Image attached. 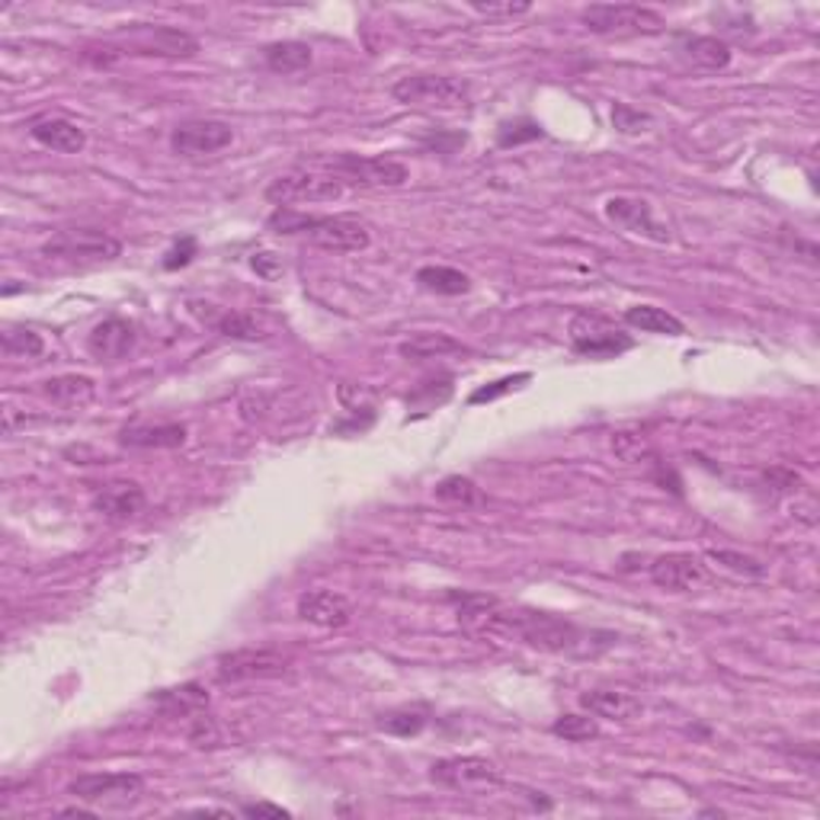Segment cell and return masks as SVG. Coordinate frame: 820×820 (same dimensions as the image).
Returning a JSON list of instances; mask_svg holds the SVG:
<instances>
[{
	"label": "cell",
	"mask_w": 820,
	"mask_h": 820,
	"mask_svg": "<svg viewBox=\"0 0 820 820\" xmlns=\"http://www.w3.org/2000/svg\"><path fill=\"white\" fill-rule=\"evenodd\" d=\"M459 622L472 635L513 638V641H523V644L548 651V654L593 657L615 641V635H603L600 641H593L600 631H584L574 622L551 613H526V610L510 613V610H500L497 600H490V597H469V593H462V600H459Z\"/></svg>",
	"instance_id": "obj_1"
},
{
	"label": "cell",
	"mask_w": 820,
	"mask_h": 820,
	"mask_svg": "<svg viewBox=\"0 0 820 820\" xmlns=\"http://www.w3.org/2000/svg\"><path fill=\"white\" fill-rule=\"evenodd\" d=\"M267 228L279 238H302L321 251L334 254H356L372 244V231L366 221L349 215H305L298 208H273Z\"/></svg>",
	"instance_id": "obj_2"
},
{
	"label": "cell",
	"mask_w": 820,
	"mask_h": 820,
	"mask_svg": "<svg viewBox=\"0 0 820 820\" xmlns=\"http://www.w3.org/2000/svg\"><path fill=\"white\" fill-rule=\"evenodd\" d=\"M346 193L343 180L337 174L324 170L321 164L308 161L289 174H279L273 183L267 187V203H273L276 208H292V205L302 203H334Z\"/></svg>",
	"instance_id": "obj_3"
},
{
	"label": "cell",
	"mask_w": 820,
	"mask_h": 820,
	"mask_svg": "<svg viewBox=\"0 0 820 820\" xmlns=\"http://www.w3.org/2000/svg\"><path fill=\"white\" fill-rule=\"evenodd\" d=\"M392 97L405 106H417V110L456 113L472 103V87L459 77H449V74H410L392 87Z\"/></svg>",
	"instance_id": "obj_4"
},
{
	"label": "cell",
	"mask_w": 820,
	"mask_h": 820,
	"mask_svg": "<svg viewBox=\"0 0 820 820\" xmlns=\"http://www.w3.org/2000/svg\"><path fill=\"white\" fill-rule=\"evenodd\" d=\"M324 170L337 174L343 187L356 190H395L408 183V167L392 157H362V154H334V157H311Z\"/></svg>",
	"instance_id": "obj_5"
},
{
	"label": "cell",
	"mask_w": 820,
	"mask_h": 820,
	"mask_svg": "<svg viewBox=\"0 0 820 820\" xmlns=\"http://www.w3.org/2000/svg\"><path fill=\"white\" fill-rule=\"evenodd\" d=\"M584 26L597 36H654L667 26V20L638 3H593L580 13Z\"/></svg>",
	"instance_id": "obj_6"
},
{
	"label": "cell",
	"mask_w": 820,
	"mask_h": 820,
	"mask_svg": "<svg viewBox=\"0 0 820 820\" xmlns=\"http://www.w3.org/2000/svg\"><path fill=\"white\" fill-rule=\"evenodd\" d=\"M119 254H123V244L110 231H100V228H68L42 244V257L62 260V264H103V260H116Z\"/></svg>",
	"instance_id": "obj_7"
},
{
	"label": "cell",
	"mask_w": 820,
	"mask_h": 820,
	"mask_svg": "<svg viewBox=\"0 0 820 820\" xmlns=\"http://www.w3.org/2000/svg\"><path fill=\"white\" fill-rule=\"evenodd\" d=\"M289 657L273 648H238L215 661L218 683H251V680H279L289 674Z\"/></svg>",
	"instance_id": "obj_8"
},
{
	"label": "cell",
	"mask_w": 820,
	"mask_h": 820,
	"mask_svg": "<svg viewBox=\"0 0 820 820\" xmlns=\"http://www.w3.org/2000/svg\"><path fill=\"white\" fill-rule=\"evenodd\" d=\"M567 334H571L574 353L590 356V359H615V356H622L625 349L635 346V341L622 328H615L610 318L593 315V311L574 315Z\"/></svg>",
	"instance_id": "obj_9"
},
{
	"label": "cell",
	"mask_w": 820,
	"mask_h": 820,
	"mask_svg": "<svg viewBox=\"0 0 820 820\" xmlns=\"http://www.w3.org/2000/svg\"><path fill=\"white\" fill-rule=\"evenodd\" d=\"M68 795H74L77 802H87V805L126 808V805H136L144 795V779L136 772H87L71 782Z\"/></svg>",
	"instance_id": "obj_10"
},
{
	"label": "cell",
	"mask_w": 820,
	"mask_h": 820,
	"mask_svg": "<svg viewBox=\"0 0 820 820\" xmlns=\"http://www.w3.org/2000/svg\"><path fill=\"white\" fill-rule=\"evenodd\" d=\"M433 782L456 789V792H478V789H490L500 782V769L484 759V756H452V759H439L430 769Z\"/></svg>",
	"instance_id": "obj_11"
},
{
	"label": "cell",
	"mask_w": 820,
	"mask_h": 820,
	"mask_svg": "<svg viewBox=\"0 0 820 820\" xmlns=\"http://www.w3.org/2000/svg\"><path fill=\"white\" fill-rule=\"evenodd\" d=\"M234 141V129L221 119H190L170 132V148L180 157H208Z\"/></svg>",
	"instance_id": "obj_12"
},
{
	"label": "cell",
	"mask_w": 820,
	"mask_h": 820,
	"mask_svg": "<svg viewBox=\"0 0 820 820\" xmlns=\"http://www.w3.org/2000/svg\"><path fill=\"white\" fill-rule=\"evenodd\" d=\"M606 218L618 225L622 231L628 234H638V238H648L654 244H667L670 241V228L657 221L654 208L648 200H638V196H613L606 200Z\"/></svg>",
	"instance_id": "obj_13"
},
{
	"label": "cell",
	"mask_w": 820,
	"mask_h": 820,
	"mask_svg": "<svg viewBox=\"0 0 820 820\" xmlns=\"http://www.w3.org/2000/svg\"><path fill=\"white\" fill-rule=\"evenodd\" d=\"M651 580L661 587V590H674V593H683V590H695L699 584H705V564L699 554H686V551H674V554H661L651 561Z\"/></svg>",
	"instance_id": "obj_14"
},
{
	"label": "cell",
	"mask_w": 820,
	"mask_h": 820,
	"mask_svg": "<svg viewBox=\"0 0 820 820\" xmlns=\"http://www.w3.org/2000/svg\"><path fill=\"white\" fill-rule=\"evenodd\" d=\"M136 42L141 55H167V59H193L200 52V42L174 26H136Z\"/></svg>",
	"instance_id": "obj_15"
},
{
	"label": "cell",
	"mask_w": 820,
	"mask_h": 820,
	"mask_svg": "<svg viewBox=\"0 0 820 820\" xmlns=\"http://www.w3.org/2000/svg\"><path fill=\"white\" fill-rule=\"evenodd\" d=\"M144 503H148L144 487L136 484V481H113L103 490H97V497H93V510L110 523L136 520L138 513L144 510Z\"/></svg>",
	"instance_id": "obj_16"
},
{
	"label": "cell",
	"mask_w": 820,
	"mask_h": 820,
	"mask_svg": "<svg viewBox=\"0 0 820 820\" xmlns=\"http://www.w3.org/2000/svg\"><path fill=\"white\" fill-rule=\"evenodd\" d=\"M298 615L318 628H346L353 618V606L343 593L334 590H308L298 600Z\"/></svg>",
	"instance_id": "obj_17"
},
{
	"label": "cell",
	"mask_w": 820,
	"mask_h": 820,
	"mask_svg": "<svg viewBox=\"0 0 820 820\" xmlns=\"http://www.w3.org/2000/svg\"><path fill=\"white\" fill-rule=\"evenodd\" d=\"M132 346H136V328H132L129 321H123V318H106V321H100V324L90 331V337H87L90 356L100 359V362H116V359L129 356Z\"/></svg>",
	"instance_id": "obj_18"
},
{
	"label": "cell",
	"mask_w": 820,
	"mask_h": 820,
	"mask_svg": "<svg viewBox=\"0 0 820 820\" xmlns=\"http://www.w3.org/2000/svg\"><path fill=\"white\" fill-rule=\"evenodd\" d=\"M29 136L36 138L42 148H52L59 154H80L87 148V136L77 123L71 119H62V116H46V119H36L29 126Z\"/></svg>",
	"instance_id": "obj_19"
},
{
	"label": "cell",
	"mask_w": 820,
	"mask_h": 820,
	"mask_svg": "<svg viewBox=\"0 0 820 820\" xmlns=\"http://www.w3.org/2000/svg\"><path fill=\"white\" fill-rule=\"evenodd\" d=\"M119 443L129 449H180L187 443V426L183 423H136L119 430Z\"/></svg>",
	"instance_id": "obj_20"
},
{
	"label": "cell",
	"mask_w": 820,
	"mask_h": 820,
	"mask_svg": "<svg viewBox=\"0 0 820 820\" xmlns=\"http://www.w3.org/2000/svg\"><path fill=\"white\" fill-rule=\"evenodd\" d=\"M154 705L164 718H196L208 708V692L200 683L174 686V689H161L154 695Z\"/></svg>",
	"instance_id": "obj_21"
},
{
	"label": "cell",
	"mask_w": 820,
	"mask_h": 820,
	"mask_svg": "<svg viewBox=\"0 0 820 820\" xmlns=\"http://www.w3.org/2000/svg\"><path fill=\"white\" fill-rule=\"evenodd\" d=\"M580 705L597 715V718H613V721H631L644 712V705L628 695V692H618V689H593V692H584L580 695Z\"/></svg>",
	"instance_id": "obj_22"
},
{
	"label": "cell",
	"mask_w": 820,
	"mask_h": 820,
	"mask_svg": "<svg viewBox=\"0 0 820 820\" xmlns=\"http://www.w3.org/2000/svg\"><path fill=\"white\" fill-rule=\"evenodd\" d=\"M622 318L628 328H635L641 334H657V337H683L686 334L683 321L657 305H631Z\"/></svg>",
	"instance_id": "obj_23"
},
{
	"label": "cell",
	"mask_w": 820,
	"mask_h": 820,
	"mask_svg": "<svg viewBox=\"0 0 820 820\" xmlns=\"http://www.w3.org/2000/svg\"><path fill=\"white\" fill-rule=\"evenodd\" d=\"M677 52L683 55L686 62H692L695 68L721 71L731 65V49L715 36H680Z\"/></svg>",
	"instance_id": "obj_24"
},
{
	"label": "cell",
	"mask_w": 820,
	"mask_h": 820,
	"mask_svg": "<svg viewBox=\"0 0 820 820\" xmlns=\"http://www.w3.org/2000/svg\"><path fill=\"white\" fill-rule=\"evenodd\" d=\"M42 395L52 398L55 405L77 408V405L93 401L97 385H93V379H87V375H55V379L42 382Z\"/></svg>",
	"instance_id": "obj_25"
},
{
	"label": "cell",
	"mask_w": 820,
	"mask_h": 820,
	"mask_svg": "<svg viewBox=\"0 0 820 820\" xmlns=\"http://www.w3.org/2000/svg\"><path fill=\"white\" fill-rule=\"evenodd\" d=\"M311 59H315L311 46L295 42V39L273 42V46L264 49V62H267V68L273 71V74H298V71H305L311 65Z\"/></svg>",
	"instance_id": "obj_26"
},
{
	"label": "cell",
	"mask_w": 820,
	"mask_h": 820,
	"mask_svg": "<svg viewBox=\"0 0 820 820\" xmlns=\"http://www.w3.org/2000/svg\"><path fill=\"white\" fill-rule=\"evenodd\" d=\"M398 353L405 359H439V356H449V353H465V346L456 341V337H449V334L423 331V334H413V337L401 343Z\"/></svg>",
	"instance_id": "obj_27"
},
{
	"label": "cell",
	"mask_w": 820,
	"mask_h": 820,
	"mask_svg": "<svg viewBox=\"0 0 820 820\" xmlns=\"http://www.w3.org/2000/svg\"><path fill=\"white\" fill-rule=\"evenodd\" d=\"M417 285L436 295H465L472 289V279L456 267H423L417 270Z\"/></svg>",
	"instance_id": "obj_28"
},
{
	"label": "cell",
	"mask_w": 820,
	"mask_h": 820,
	"mask_svg": "<svg viewBox=\"0 0 820 820\" xmlns=\"http://www.w3.org/2000/svg\"><path fill=\"white\" fill-rule=\"evenodd\" d=\"M430 725V712L426 708H395V712H385L382 718H379V728L382 731H388V734H395V738H417L423 728Z\"/></svg>",
	"instance_id": "obj_29"
},
{
	"label": "cell",
	"mask_w": 820,
	"mask_h": 820,
	"mask_svg": "<svg viewBox=\"0 0 820 820\" xmlns=\"http://www.w3.org/2000/svg\"><path fill=\"white\" fill-rule=\"evenodd\" d=\"M436 497L443 503H452V507H481L484 503V494L481 487L472 478H462V475H449L436 484Z\"/></svg>",
	"instance_id": "obj_30"
},
{
	"label": "cell",
	"mask_w": 820,
	"mask_h": 820,
	"mask_svg": "<svg viewBox=\"0 0 820 820\" xmlns=\"http://www.w3.org/2000/svg\"><path fill=\"white\" fill-rule=\"evenodd\" d=\"M551 734L567 741V744H584V741H597L600 738V725L590 715H561L551 725Z\"/></svg>",
	"instance_id": "obj_31"
},
{
	"label": "cell",
	"mask_w": 820,
	"mask_h": 820,
	"mask_svg": "<svg viewBox=\"0 0 820 820\" xmlns=\"http://www.w3.org/2000/svg\"><path fill=\"white\" fill-rule=\"evenodd\" d=\"M0 346H3L7 356H26V359H33V356H42L46 341H42V334H36L29 328H7L0 334Z\"/></svg>",
	"instance_id": "obj_32"
},
{
	"label": "cell",
	"mask_w": 820,
	"mask_h": 820,
	"mask_svg": "<svg viewBox=\"0 0 820 820\" xmlns=\"http://www.w3.org/2000/svg\"><path fill=\"white\" fill-rule=\"evenodd\" d=\"M215 331H218L221 337H231V341H260V337H264L260 324H257L251 315H241V311H231V315L218 318V321H215Z\"/></svg>",
	"instance_id": "obj_33"
},
{
	"label": "cell",
	"mask_w": 820,
	"mask_h": 820,
	"mask_svg": "<svg viewBox=\"0 0 820 820\" xmlns=\"http://www.w3.org/2000/svg\"><path fill=\"white\" fill-rule=\"evenodd\" d=\"M708 558H712L715 564H721V567H728V571L741 574V577H766V564H763V561H756V558H751V554L728 551V548H715V551H708Z\"/></svg>",
	"instance_id": "obj_34"
},
{
	"label": "cell",
	"mask_w": 820,
	"mask_h": 820,
	"mask_svg": "<svg viewBox=\"0 0 820 820\" xmlns=\"http://www.w3.org/2000/svg\"><path fill=\"white\" fill-rule=\"evenodd\" d=\"M613 126L615 132H622V136H641V132H648L654 126V119H651V113H641V110H635L628 103H615Z\"/></svg>",
	"instance_id": "obj_35"
},
{
	"label": "cell",
	"mask_w": 820,
	"mask_h": 820,
	"mask_svg": "<svg viewBox=\"0 0 820 820\" xmlns=\"http://www.w3.org/2000/svg\"><path fill=\"white\" fill-rule=\"evenodd\" d=\"M542 126L533 123V119H516V123H500L497 129V144L500 148H516V144H526V141H536L542 138Z\"/></svg>",
	"instance_id": "obj_36"
},
{
	"label": "cell",
	"mask_w": 820,
	"mask_h": 820,
	"mask_svg": "<svg viewBox=\"0 0 820 820\" xmlns=\"http://www.w3.org/2000/svg\"><path fill=\"white\" fill-rule=\"evenodd\" d=\"M613 452L622 462H641V459H654V449L644 436L638 433H615Z\"/></svg>",
	"instance_id": "obj_37"
},
{
	"label": "cell",
	"mask_w": 820,
	"mask_h": 820,
	"mask_svg": "<svg viewBox=\"0 0 820 820\" xmlns=\"http://www.w3.org/2000/svg\"><path fill=\"white\" fill-rule=\"evenodd\" d=\"M526 382H533V375H529V372H520V375H507V379H497V382L484 385V388H478V392H472L469 405H487V401H497L500 395H507V392H516V388H523Z\"/></svg>",
	"instance_id": "obj_38"
},
{
	"label": "cell",
	"mask_w": 820,
	"mask_h": 820,
	"mask_svg": "<svg viewBox=\"0 0 820 820\" xmlns=\"http://www.w3.org/2000/svg\"><path fill=\"white\" fill-rule=\"evenodd\" d=\"M196 254H200V244H196V238L187 234V238H180V241L164 254V270H167V273H177V270L190 267Z\"/></svg>",
	"instance_id": "obj_39"
},
{
	"label": "cell",
	"mask_w": 820,
	"mask_h": 820,
	"mask_svg": "<svg viewBox=\"0 0 820 820\" xmlns=\"http://www.w3.org/2000/svg\"><path fill=\"white\" fill-rule=\"evenodd\" d=\"M763 484L772 490V494H798L802 490V475L785 469V465H772L769 472H763Z\"/></svg>",
	"instance_id": "obj_40"
},
{
	"label": "cell",
	"mask_w": 820,
	"mask_h": 820,
	"mask_svg": "<svg viewBox=\"0 0 820 820\" xmlns=\"http://www.w3.org/2000/svg\"><path fill=\"white\" fill-rule=\"evenodd\" d=\"M439 382H443V379H439ZM439 382H436V379H426V382H423V385L410 395V405H420V401H423V408L426 410H433L436 405H446V401L452 398V385L436 392V385H439Z\"/></svg>",
	"instance_id": "obj_41"
},
{
	"label": "cell",
	"mask_w": 820,
	"mask_h": 820,
	"mask_svg": "<svg viewBox=\"0 0 820 820\" xmlns=\"http://www.w3.org/2000/svg\"><path fill=\"white\" fill-rule=\"evenodd\" d=\"M472 10L481 13V16H487V20H497V16H523V13H529L533 7L529 3H472Z\"/></svg>",
	"instance_id": "obj_42"
},
{
	"label": "cell",
	"mask_w": 820,
	"mask_h": 820,
	"mask_svg": "<svg viewBox=\"0 0 820 820\" xmlns=\"http://www.w3.org/2000/svg\"><path fill=\"white\" fill-rule=\"evenodd\" d=\"M251 267L264 276V279H276V276H282V264L276 260V254H254V257H251Z\"/></svg>",
	"instance_id": "obj_43"
},
{
	"label": "cell",
	"mask_w": 820,
	"mask_h": 820,
	"mask_svg": "<svg viewBox=\"0 0 820 820\" xmlns=\"http://www.w3.org/2000/svg\"><path fill=\"white\" fill-rule=\"evenodd\" d=\"M247 818H289V811L282 805H270V802H257V805H244L241 808Z\"/></svg>",
	"instance_id": "obj_44"
},
{
	"label": "cell",
	"mask_w": 820,
	"mask_h": 820,
	"mask_svg": "<svg viewBox=\"0 0 820 820\" xmlns=\"http://www.w3.org/2000/svg\"><path fill=\"white\" fill-rule=\"evenodd\" d=\"M62 815L65 818H93V811H87V808H65Z\"/></svg>",
	"instance_id": "obj_45"
}]
</instances>
